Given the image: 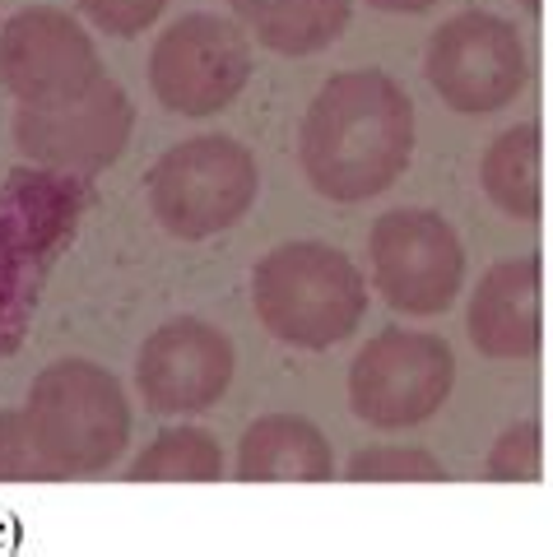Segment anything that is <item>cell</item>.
Masks as SVG:
<instances>
[{
	"label": "cell",
	"mask_w": 553,
	"mask_h": 557,
	"mask_svg": "<svg viewBox=\"0 0 553 557\" xmlns=\"http://www.w3.org/2000/svg\"><path fill=\"white\" fill-rule=\"evenodd\" d=\"M414 98L386 70H340L298 126V168L331 205H362L409 172Z\"/></svg>",
	"instance_id": "1"
},
{
	"label": "cell",
	"mask_w": 553,
	"mask_h": 557,
	"mask_svg": "<svg viewBox=\"0 0 553 557\" xmlns=\"http://www.w3.org/2000/svg\"><path fill=\"white\" fill-rule=\"evenodd\" d=\"M251 311L280 344L321 354L368 317V278L331 242H280L251 265Z\"/></svg>",
	"instance_id": "2"
},
{
	"label": "cell",
	"mask_w": 553,
	"mask_h": 557,
	"mask_svg": "<svg viewBox=\"0 0 553 557\" xmlns=\"http://www.w3.org/2000/svg\"><path fill=\"white\" fill-rule=\"evenodd\" d=\"M24 418L57 479H98L131 442V399L89 358H57L33 376Z\"/></svg>",
	"instance_id": "3"
},
{
	"label": "cell",
	"mask_w": 553,
	"mask_h": 557,
	"mask_svg": "<svg viewBox=\"0 0 553 557\" xmlns=\"http://www.w3.org/2000/svg\"><path fill=\"white\" fill-rule=\"evenodd\" d=\"M149 209L177 242H205L247 219L261 190L256 153L233 135H192L149 168Z\"/></svg>",
	"instance_id": "4"
},
{
	"label": "cell",
	"mask_w": 553,
	"mask_h": 557,
	"mask_svg": "<svg viewBox=\"0 0 553 557\" xmlns=\"http://www.w3.org/2000/svg\"><path fill=\"white\" fill-rule=\"evenodd\" d=\"M456 354L433 330L391 325L372 335L349 362V409L377 432L428 423L452 399Z\"/></svg>",
	"instance_id": "5"
},
{
	"label": "cell",
	"mask_w": 553,
	"mask_h": 557,
	"mask_svg": "<svg viewBox=\"0 0 553 557\" xmlns=\"http://www.w3.org/2000/svg\"><path fill=\"white\" fill-rule=\"evenodd\" d=\"M256 51L237 20L192 10L159 33L149 51V94L177 116H214L251 84Z\"/></svg>",
	"instance_id": "6"
},
{
	"label": "cell",
	"mask_w": 553,
	"mask_h": 557,
	"mask_svg": "<svg viewBox=\"0 0 553 557\" xmlns=\"http://www.w3.org/2000/svg\"><path fill=\"white\" fill-rule=\"evenodd\" d=\"M423 75L452 112L489 116L526 89L530 61L512 20L493 10H460L428 38Z\"/></svg>",
	"instance_id": "7"
},
{
	"label": "cell",
	"mask_w": 553,
	"mask_h": 557,
	"mask_svg": "<svg viewBox=\"0 0 553 557\" xmlns=\"http://www.w3.org/2000/svg\"><path fill=\"white\" fill-rule=\"evenodd\" d=\"M372 288L401 317H442L465 284V247L438 209H386L368 233Z\"/></svg>",
	"instance_id": "8"
},
{
	"label": "cell",
	"mask_w": 553,
	"mask_h": 557,
	"mask_svg": "<svg viewBox=\"0 0 553 557\" xmlns=\"http://www.w3.org/2000/svg\"><path fill=\"white\" fill-rule=\"evenodd\" d=\"M102 75V57L79 20L57 5H28L0 24V84L24 108H57L89 94Z\"/></svg>",
	"instance_id": "9"
},
{
	"label": "cell",
	"mask_w": 553,
	"mask_h": 557,
	"mask_svg": "<svg viewBox=\"0 0 553 557\" xmlns=\"http://www.w3.org/2000/svg\"><path fill=\"white\" fill-rule=\"evenodd\" d=\"M135 102L116 79H98L57 108H24L14 112V145L28 163L51 172H102L112 168L131 145Z\"/></svg>",
	"instance_id": "10"
},
{
	"label": "cell",
	"mask_w": 553,
	"mask_h": 557,
	"mask_svg": "<svg viewBox=\"0 0 553 557\" xmlns=\"http://www.w3.org/2000/svg\"><path fill=\"white\" fill-rule=\"evenodd\" d=\"M237 354L219 325L200 317H177L149 330L135 354V386L153 413H205L233 386Z\"/></svg>",
	"instance_id": "11"
},
{
	"label": "cell",
	"mask_w": 553,
	"mask_h": 557,
	"mask_svg": "<svg viewBox=\"0 0 553 557\" xmlns=\"http://www.w3.org/2000/svg\"><path fill=\"white\" fill-rule=\"evenodd\" d=\"M465 335L479 358L530 362L544 348V260L516 256L497 260L475 284L465 307Z\"/></svg>",
	"instance_id": "12"
},
{
	"label": "cell",
	"mask_w": 553,
	"mask_h": 557,
	"mask_svg": "<svg viewBox=\"0 0 553 557\" xmlns=\"http://www.w3.org/2000/svg\"><path fill=\"white\" fill-rule=\"evenodd\" d=\"M233 474L242 483H325L335 474V450L312 418L266 413L242 432Z\"/></svg>",
	"instance_id": "13"
},
{
	"label": "cell",
	"mask_w": 553,
	"mask_h": 557,
	"mask_svg": "<svg viewBox=\"0 0 553 557\" xmlns=\"http://www.w3.org/2000/svg\"><path fill=\"white\" fill-rule=\"evenodd\" d=\"M229 10L274 57H317L354 20L349 0H229Z\"/></svg>",
	"instance_id": "14"
},
{
	"label": "cell",
	"mask_w": 553,
	"mask_h": 557,
	"mask_svg": "<svg viewBox=\"0 0 553 557\" xmlns=\"http://www.w3.org/2000/svg\"><path fill=\"white\" fill-rule=\"evenodd\" d=\"M479 186L512 219L534 223L544 214V135L534 121L489 139L479 159Z\"/></svg>",
	"instance_id": "15"
},
{
	"label": "cell",
	"mask_w": 553,
	"mask_h": 557,
	"mask_svg": "<svg viewBox=\"0 0 553 557\" xmlns=\"http://www.w3.org/2000/svg\"><path fill=\"white\" fill-rule=\"evenodd\" d=\"M126 479L131 483H219L223 446L205 428H168L135 456Z\"/></svg>",
	"instance_id": "16"
},
{
	"label": "cell",
	"mask_w": 553,
	"mask_h": 557,
	"mask_svg": "<svg viewBox=\"0 0 553 557\" xmlns=\"http://www.w3.org/2000/svg\"><path fill=\"white\" fill-rule=\"evenodd\" d=\"M349 483H442L446 469L433 450L419 446H368L344 465Z\"/></svg>",
	"instance_id": "17"
},
{
	"label": "cell",
	"mask_w": 553,
	"mask_h": 557,
	"mask_svg": "<svg viewBox=\"0 0 553 557\" xmlns=\"http://www.w3.org/2000/svg\"><path fill=\"white\" fill-rule=\"evenodd\" d=\"M483 474L493 483H540L544 479V428L526 418L512 423L507 432H497V442L489 446Z\"/></svg>",
	"instance_id": "18"
},
{
	"label": "cell",
	"mask_w": 553,
	"mask_h": 557,
	"mask_svg": "<svg viewBox=\"0 0 553 557\" xmlns=\"http://www.w3.org/2000/svg\"><path fill=\"white\" fill-rule=\"evenodd\" d=\"M33 479H57L51 465L42 460L38 442L28 432L24 409L0 413V483H33Z\"/></svg>",
	"instance_id": "19"
},
{
	"label": "cell",
	"mask_w": 553,
	"mask_h": 557,
	"mask_svg": "<svg viewBox=\"0 0 553 557\" xmlns=\"http://www.w3.org/2000/svg\"><path fill=\"white\" fill-rule=\"evenodd\" d=\"M79 10L108 38H135L163 20L168 0H79Z\"/></svg>",
	"instance_id": "20"
},
{
	"label": "cell",
	"mask_w": 553,
	"mask_h": 557,
	"mask_svg": "<svg viewBox=\"0 0 553 557\" xmlns=\"http://www.w3.org/2000/svg\"><path fill=\"white\" fill-rule=\"evenodd\" d=\"M372 10H386V14H423V10H433L438 0H368Z\"/></svg>",
	"instance_id": "21"
},
{
	"label": "cell",
	"mask_w": 553,
	"mask_h": 557,
	"mask_svg": "<svg viewBox=\"0 0 553 557\" xmlns=\"http://www.w3.org/2000/svg\"><path fill=\"white\" fill-rule=\"evenodd\" d=\"M521 10L530 14V20H540V14H544V0H521Z\"/></svg>",
	"instance_id": "22"
}]
</instances>
